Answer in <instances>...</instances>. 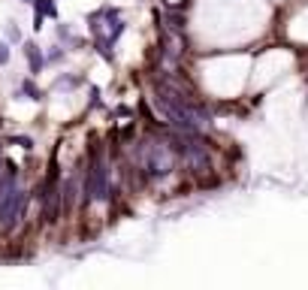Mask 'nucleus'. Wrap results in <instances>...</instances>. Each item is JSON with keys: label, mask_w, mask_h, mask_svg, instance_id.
Here are the masks:
<instances>
[{"label": "nucleus", "mask_w": 308, "mask_h": 290, "mask_svg": "<svg viewBox=\"0 0 308 290\" xmlns=\"http://www.w3.org/2000/svg\"><path fill=\"white\" fill-rule=\"evenodd\" d=\"M24 206H27V194H24L18 185H12L9 194H6V200L0 203V233H3V236H9V233L21 224Z\"/></svg>", "instance_id": "obj_1"}, {"label": "nucleus", "mask_w": 308, "mask_h": 290, "mask_svg": "<svg viewBox=\"0 0 308 290\" xmlns=\"http://www.w3.org/2000/svg\"><path fill=\"white\" fill-rule=\"evenodd\" d=\"M45 18H57V3L54 0H33V30H42Z\"/></svg>", "instance_id": "obj_2"}, {"label": "nucleus", "mask_w": 308, "mask_h": 290, "mask_svg": "<svg viewBox=\"0 0 308 290\" xmlns=\"http://www.w3.org/2000/svg\"><path fill=\"white\" fill-rule=\"evenodd\" d=\"M24 57H27V67H30V76H39L45 70V64H48L36 42H24Z\"/></svg>", "instance_id": "obj_3"}, {"label": "nucleus", "mask_w": 308, "mask_h": 290, "mask_svg": "<svg viewBox=\"0 0 308 290\" xmlns=\"http://www.w3.org/2000/svg\"><path fill=\"white\" fill-rule=\"evenodd\" d=\"M18 91H21V100H24V97H27V100H36V103H39V100H42V97H45V91H42V88H36V85H33V82H30V79H24V82H21V88H18Z\"/></svg>", "instance_id": "obj_4"}, {"label": "nucleus", "mask_w": 308, "mask_h": 290, "mask_svg": "<svg viewBox=\"0 0 308 290\" xmlns=\"http://www.w3.org/2000/svg\"><path fill=\"white\" fill-rule=\"evenodd\" d=\"M76 85H82V79H79V76H60V79L54 82V91H73Z\"/></svg>", "instance_id": "obj_5"}, {"label": "nucleus", "mask_w": 308, "mask_h": 290, "mask_svg": "<svg viewBox=\"0 0 308 290\" xmlns=\"http://www.w3.org/2000/svg\"><path fill=\"white\" fill-rule=\"evenodd\" d=\"M6 42H21V27H18L15 21L6 24Z\"/></svg>", "instance_id": "obj_6"}, {"label": "nucleus", "mask_w": 308, "mask_h": 290, "mask_svg": "<svg viewBox=\"0 0 308 290\" xmlns=\"http://www.w3.org/2000/svg\"><path fill=\"white\" fill-rule=\"evenodd\" d=\"M57 39H64V42H70V45H76L79 39L73 36V30L67 27V24H57Z\"/></svg>", "instance_id": "obj_7"}, {"label": "nucleus", "mask_w": 308, "mask_h": 290, "mask_svg": "<svg viewBox=\"0 0 308 290\" xmlns=\"http://www.w3.org/2000/svg\"><path fill=\"white\" fill-rule=\"evenodd\" d=\"M45 61H48V64H60V61H64V48H60V45H51V51L45 54Z\"/></svg>", "instance_id": "obj_8"}, {"label": "nucleus", "mask_w": 308, "mask_h": 290, "mask_svg": "<svg viewBox=\"0 0 308 290\" xmlns=\"http://www.w3.org/2000/svg\"><path fill=\"white\" fill-rule=\"evenodd\" d=\"M9 142H12V145H21L24 151H33V139H30V136H12Z\"/></svg>", "instance_id": "obj_9"}, {"label": "nucleus", "mask_w": 308, "mask_h": 290, "mask_svg": "<svg viewBox=\"0 0 308 290\" xmlns=\"http://www.w3.org/2000/svg\"><path fill=\"white\" fill-rule=\"evenodd\" d=\"M6 64H9V42L0 39V67H6Z\"/></svg>", "instance_id": "obj_10"}, {"label": "nucleus", "mask_w": 308, "mask_h": 290, "mask_svg": "<svg viewBox=\"0 0 308 290\" xmlns=\"http://www.w3.org/2000/svg\"><path fill=\"white\" fill-rule=\"evenodd\" d=\"M21 3H33V0H21Z\"/></svg>", "instance_id": "obj_11"}]
</instances>
